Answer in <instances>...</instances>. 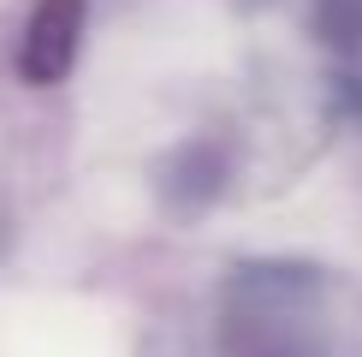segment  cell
<instances>
[{
  "label": "cell",
  "mask_w": 362,
  "mask_h": 357,
  "mask_svg": "<svg viewBox=\"0 0 362 357\" xmlns=\"http://www.w3.org/2000/svg\"><path fill=\"white\" fill-rule=\"evenodd\" d=\"M321 280L303 268H244L226 304V357H321Z\"/></svg>",
  "instance_id": "obj_1"
},
{
  "label": "cell",
  "mask_w": 362,
  "mask_h": 357,
  "mask_svg": "<svg viewBox=\"0 0 362 357\" xmlns=\"http://www.w3.org/2000/svg\"><path fill=\"white\" fill-rule=\"evenodd\" d=\"M78 36H83V0H42L24 24V78L30 84H59L78 60Z\"/></svg>",
  "instance_id": "obj_2"
}]
</instances>
